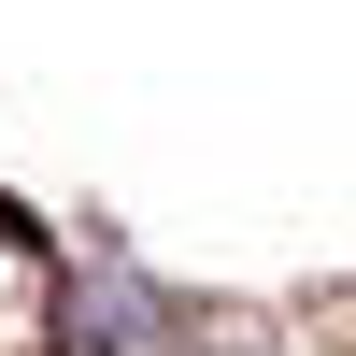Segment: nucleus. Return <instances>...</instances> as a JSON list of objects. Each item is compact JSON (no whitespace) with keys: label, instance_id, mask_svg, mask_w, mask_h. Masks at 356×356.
Listing matches in <instances>:
<instances>
[{"label":"nucleus","instance_id":"nucleus-1","mask_svg":"<svg viewBox=\"0 0 356 356\" xmlns=\"http://www.w3.org/2000/svg\"><path fill=\"white\" fill-rule=\"evenodd\" d=\"M29 328H43V271H29V243L0 228V356H29Z\"/></svg>","mask_w":356,"mask_h":356}]
</instances>
